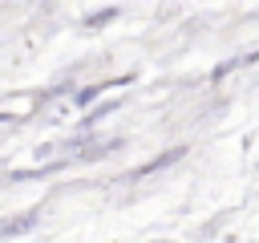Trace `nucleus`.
<instances>
[{
	"label": "nucleus",
	"mask_w": 259,
	"mask_h": 243,
	"mask_svg": "<svg viewBox=\"0 0 259 243\" xmlns=\"http://www.w3.org/2000/svg\"><path fill=\"white\" fill-rule=\"evenodd\" d=\"M101 89H105V85H97V89H81V93H77V101H81V105H85V101H93V97H97V93H101Z\"/></svg>",
	"instance_id": "f257e3e1"
},
{
	"label": "nucleus",
	"mask_w": 259,
	"mask_h": 243,
	"mask_svg": "<svg viewBox=\"0 0 259 243\" xmlns=\"http://www.w3.org/2000/svg\"><path fill=\"white\" fill-rule=\"evenodd\" d=\"M109 16H113V8H105V12H93V16H89V24H105Z\"/></svg>",
	"instance_id": "f03ea898"
}]
</instances>
